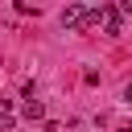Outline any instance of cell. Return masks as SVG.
<instances>
[{
    "instance_id": "6da1fadb",
    "label": "cell",
    "mask_w": 132,
    "mask_h": 132,
    "mask_svg": "<svg viewBox=\"0 0 132 132\" xmlns=\"http://www.w3.org/2000/svg\"><path fill=\"white\" fill-rule=\"evenodd\" d=\"M82 21H87V8L82 4H66L62 8V29H78L82 33Z\"/></svg>"
},
{
    "instance_id": "7a4b0ae2",
    "label": "cell",
    "mask_w": 132,
    "mask_h": 132,
    "mask_svg": "<svg viewBox=\"0 0 132 132\" xmlns=\"http://www.w3.org/2000/svg\"><path fill=\"white\" fill-rule=\"evenodd\" d=\"M103 29L116 37V33H124V16H120V8H111V4H103Z\"/></svg>"
},
{
    "instance_id": "3957f363",
    "label": "cell",
    "mask_w": 132,
    "mask_h": 132,
    "mask_svg": "<svg viewBox=\"0 0 132 132\" xmlns=\"http://www.w3.org/2000/svg\"><path fill=\"white\" fill-rule=\"evenodd\" d=\"M21 116H25V120H29V124H33V120H45V103H41V99H29V103H25V111H21Z\"/></svg>"
},
{
    "instance_id": "277c9868",
    "label": "cell",
    "mask_w": 132,
    "mask_h": 132,
    "mask_svg": "<svg viewBox=\"0 0 132 132\" xmlns=\"http://www.w3.org/2000/svg\"><path fill=\"white\" fill-rule=\"evenodd\" d=\"M99 21H103V4H99V8H87V21H82V33H87V29H95Z\"/></svg>"
},
{
    "instance_id": "5b68a950",
    "label": "cell",
    "mask_w": 132,
    "mask_h": 132,
    "mask_svg": "<svg viewBox=\"0 0 132 132\" xmlns=\"http://www.w3.org/2000/svg\"><path fill=\"white\" fill-rule=\"evenodd\" d=\"M12 124H16V116H12V111H0V132H8Z\"/></svg>"
},
{
    "instance_id": "8992f818",
    "label": "cell",
    "mask_w": 132,
    "mask_h": 132,
    "mask_svg": "<svg viewBox=\"0 0 132 132\" xmlns=\"http://www.w3.org/2000/svg\"><path fill=\"white\" fill-rule=\"evenodd\" d=\"M124 99H128V103H132V82H128V87H124Z\"/></svg>"
},
{
    "instance_id": "52a82bcc",
    "label": "cell",
    "mask_w": 132,
    "mask_h": 132,
    "mask_svg": "<svg viewBox=\"0 0 132 132\" xmlns=\"http://www.w3.org/2000/svg\"><path fill=\"white\" fill-rule=\"evenodd\" d=\"M116 132H132V124H120V128H116Z\"/></svg>"
}]
</instances>
